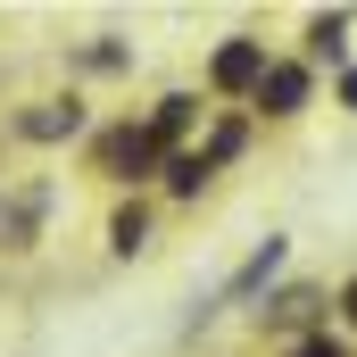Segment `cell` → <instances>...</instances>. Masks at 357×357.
<instances>
[{
  "mask_svg": "<svg viewBox=\"0 0 357 357\" xmlns=\"http://www.w3.org/2000/svg\"><path fill=\"white\" fill-rule=\"evenodd\" d=\"M208 84H216V91H258V84H266V42H250V33H233V42L216 50V67H208Z\"/></svg>",
  "mask_w": 357,
  "mask_h": 357,
  "instance_id": "6da1fadb",
  "label": "cell"
},
{
  "mask_svg": "<svg viewBox=\"0 0 357 357\" xmlns=\"http://www.w3.org/2000/svg\"><path fill=\"white\" fill-rule=\"evenodd\" d=\"M158 150H167V142H158L150 125H125V133H108V142H100V167L133 183V175H150V167H158Z\"/></svg>",
  "mask_w": 357,
  "mask_h": 357,
  "instance_id": "7a4b0ae2",
  "label": "cell"
},
{
  "mask_svg": "<svg viewBox=\"0 0 357 357\" xmlns=\"http://www.w3.org/2000/svg\"><path fill=\"white\" fill-rule=\"evenodd\" d=\"M17 133H25V142H75V133H84V108H75V100H42V108L17 116Z\"/></svg>",
  "mask_w": 357,
  "mask_h": 357,
  "instance_id": "3957f363",
  "label": "cell"
},
{
  "mask_svg": "<svg viewBox=\"0 0 357 357\" xmlns=\"http://www.w3.org/2000/svg\"><path fill=\"white\" fill-rule=\"evenodd\" d=\"M258 108H266V116H299V108H307V67H291V59H282V67H266Z\"/></svg>",
  "mask_w": 357,
  "mask_h": 357,
  "instance_id": "277c9868",
  "label": "cell"
},
{
  "mask_svg": "<svg viewBox=\"0 0 357 357\" xmlns=\"http://www.w3.org/2000/svg\"><path fill=\"white\" fill-rule=\"evenodd\" d=\"M282 258H291V241H266V250H258L250 266H241L233 282H225V299H250V291H266L274 274H282Z\"/></svg>",
  "mask_w": 357,
  "mask_h": 357,
  "instance_id": "5b68a950",
  "label": "cell"
},
{
  "mask_svg": "<svg viewBox=\"0 0 357 357\" xmlns=\"http://www.w3.org/2000/svg\"><path fill=\"white\" fill-rule=\"evenodd\" d=\"M191 116H199V100H191V91H175V100H158L150 133H158V142H183V133H191Z\"/></svg>",
  "mask_w": 357,
  "mask_h": 357,
  "instance_id": "8992f818",
  "label": "cell"
},
{
  "mask_svg": "<svg viewBox=\"0 0 357 357\" xmlns=\"http://www.w3.org/2000/svg\"><path fill=\"white\" fill-rule=\"evenodd\" d=\"M42 208H50V191L33 183V191H25V199L8 208V250H25V241H33V225H42Z\"/></svg>",
  "mask_w": 357,
  "mask_h": 357,
  "instance_id": "52a82bcc",
  "label": "cell"
},
{
  "mask_svg": "<svg viewBox=\"0 0 357 357\" xmlns=\"http://www.w3.org/2000/svg\"><path fill=\"white\" fill-rule=\"evenodd\" d=\"M108 241H116V258H133V250L150 241V208H116V225H108Z\"/></svg>",
  "mask_w": 357,
  "mask_h": 357,
  "instance_id": "ba28073f",
  "label": "cell"
},
{
  "mask_svg": "<svg viewBox=\"0 0 357 357\" xmlns=\"http://www.w3.org/2000/svg\"><path fill=\"white\" fill-rule=\"evenodd\" d=\"M341 42H349V17H341V8L307 25V50H316V59H341Z\"/></svg>",
  "mask_w": 357,
  "mask_h": 357,
  "instance_id": "9c48e42d",
  "label": "cell"
},
{
  "mask_svg": "<svg viewBox=\"0 0 357 357\" xmlns=\"http://www.w3.org/2000/svg\"><path fill=\"white\" fill-rule=\"evenodd\" d=\"M199 183H208V158H199V150H183V158H167V191H183V199H191Z\"/></svg>",
  "mask_w": 357,
  "mask_h": 357,
  "instance_id": "30bf717a",
  "label": "cell"
},
{
  "mask_svg": "<svg viewBox=\"0 0 357 357\" xmlns=\"http://www.w3.org/2000/svg\"><path fill=\"white\" fill-rule=\"evenodd\" d=\"M233 150H241V125H216V133H208V150H199V158H208V175H216Z\"/></svg>",
  "mask_w": 357,
  "mask_h": 357,
  "instance_id": "8fae6325",
  "label": "cell"
},
{
  "mask_svg": "<svg viewBox=\"0 0 357 357\" xmlns=\"http://www.w3.org/2000/svg\"><path fill=\"white\" fill-rule=\"evenodd\" d=\"M291 357H349V349H341V341H299Z\"/></svg>",
  "mask_w": 357,
  "mask_h": 357,
  "instance_id": "7c38bea8",
  "label": "cell"
},
{
  "mask_svg": "<svg viewBox=\"0 0 357 357\" xmlns=\"http://www.w3.org/2000/svg\"><path fill=\"white\" fill-rule=\"evenodd\" d=\"M341 108H357V67H349V75H341Z\"/></svg>",
  "mask_w": 357,
  "mask_h": 357,
  "instance_id": "4fadbf2b",
  "label": "cell"
},
{
  "mask_svg": "<svg viewBox=\"0 0 357 357\" xmlns=\"http://www.w3.org/2000/svg\"><path fill=\"white\" fill-rule=\"evenodd\" d=\"M341 307H349V324H357V282H349V291H341Z\"/></svg>",
  "mask_w": 357,
  "mask_h": 357,
  "instance_id": "5bb4252c",
  "label": "cell"
}]
</instances>
